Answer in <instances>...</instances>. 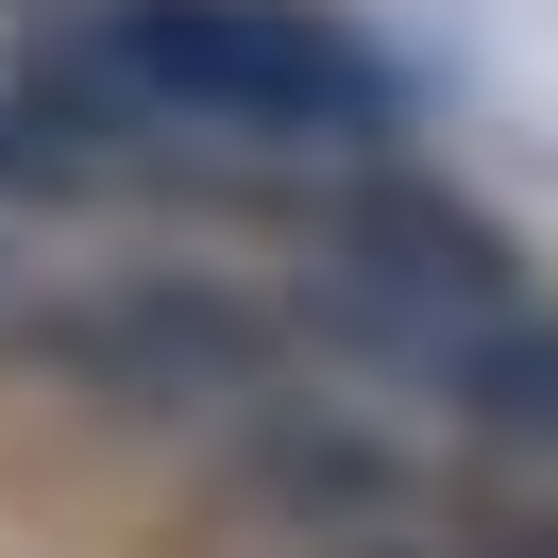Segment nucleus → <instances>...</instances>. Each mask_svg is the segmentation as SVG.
<instances>
[{"instance_id": "nucleus-4", "label": "nucleus", "mask_w": 558, "mask_h": 558, "mask_svg": "<svg viewBox=\"0 0 558 558\" xmlns=\"http://www.w3.org/2000/svg\"><path fill=\"white\" fill-rule=\"evenodd\" d=\"M271 524L288 558H558L524 457H389V440H288Z\"/></svg>"}, {"instance_id": "nucleus-1", "label": "nucleus", "mask_w": 558, "mask_h": 558, "mask_svg": "<svg viewBox=\"0 0 558 558\" xmlns=\"http://www.w3.org/2000/svg\"><path fill=\"white\" fill-rule=\"evenodd\" d=\"M339 373L407 389L457 457H524L558 474V288L524 271L508 220H474L457 186H407V170H339L305 220V288H288Z\"/></svg>"}, {"instance_id": "nucleus-3", "label": "nucleus", "mask_w": 558, "mask_h": 558, "mask_svg": "<svg viewBox=\"0 0 558 558\" xmlns=\"http://www.w3.org/2000/svg\"><path fill=\"white\" fill-rule=\"evenodd\" d=\"M305 322H271L254 288L170 271V254H102V238H0V373L69 389L119 423H220V407H288Z\"/></svg>"}, {"instance_id": "nucleus-6", "label": "nucleus", "mask_w": 558, "mask_h": 558, "mask_svg": "<svg viewBox=\"0 0 558 558\" xmlns=\"http://www.w3.org/2000/svg\"><path fill=\"white\" fill-rule=\"evenodd\" d=\"M0 17H51V0H0Z\"/></svg>"}, {"instance_id": "nucleus-5", "label": "nucleus", "mask_w": 558, "mask_h": 558, "mask_svg": "<svg viewBox=\"0 0 558 558\" xmlns=\"http://www.w3.org/2000/svg\"><path fill=\"white\" fill-rule=\"evenodd\" d=\"M153 153L119 136V102L85 85V51L51 17H0V204H102Z\"/></svg>"}, {"instance_id": "nucleus-2", "label": "nucleus", "mask_w": 558, "mask_h": 558, "mask_svg": "<svg viewBox=\"0 0 558 558\" xmlns=\"http://www.w3.org/2000/svg\"><path fill=\"white\" fill-rule=\"evenodd\" d=\"M51 35L85 51V85L119 102V136L170 170H373L407 136V85L355 17L322 0H51Z\"/></svg>"}]
</instances>
